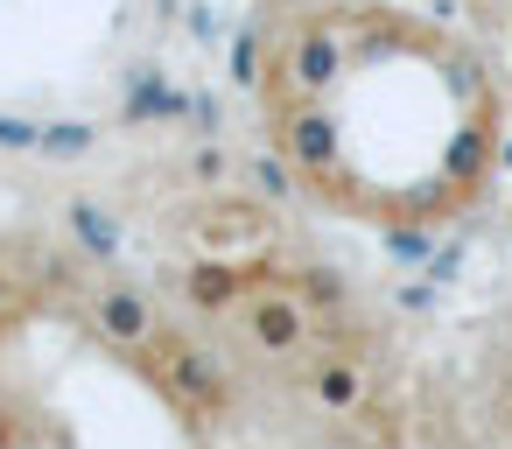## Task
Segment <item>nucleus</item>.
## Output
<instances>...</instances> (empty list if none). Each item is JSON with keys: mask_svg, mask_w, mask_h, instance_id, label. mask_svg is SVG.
Masks as SVG:
<instances>
[{"mask_svg": "<svg viewBox=\"0 0 512 449\" xmlns=\"http://www.w3.org/2000/svg\"><path fill=\"white\" fill-rule=\"evenodd\" d=\"M36 148H43V155H85V148H92V127H50Z\"/></svg>", "mask_w": 512, "mask_h": 449, "instance_id": "10", "label": "nucleus"}, {"mask_svg": "<svg viewBox=\"0 0 512 449\" xmlns=\"http://www.w3.org/2000/svg\"><path fill=\"white\" fill-rule=\"evenodd\" d=\"M344 71H351V8H302L267 43L260 99H288V92L330 99L344 85Z\"/></svg>", "mask_w": 512, "mask_h": 449, "instance_id": "3", "label": "nucleus"}, {"mask_svg": "<svg viewBox=\"0 0 512 449\" xmlns=\"http://www.w3.org/2000/svg\"><path fill=\"white\" fill-rule=\"evenodd\" d=\"M498 169H505V176H512V113H505V120H498Z\"/></svg>", "mask_w": 512, "mask_h": 449, "instance_id": "11", "label": "nucleus"}, {"mask_svg": "<svg viewBox=\"0 0 512 449\" xmlns=\"http://www.w3.org/2000/svg\"><path fill=\"white\" fill-rule=\"evenodd\" d=\"M267 43H274V29H267V22H246V29H239V43H232V85H239V92H253V99H260V78H267Z\"/></svg>", "mask_w": 512, "mask_h": 449, "instance_id": "7", "label": "nucleus"}, {"mask_svg": "<svg viewBox=\"0 0 512 449\" xmlns=\"http://www.w3.org/2000/svg\"><path fill=\"white\" fill-rule=\"evenodd\" d=\"M64 225H71V239L85 246V260L113 267V253H120V218H113L99 197H71V204H64Z\"/></svg>", "mask_w": 512, "mask_h": 449, "instance_id": "6", "label": "nucleus"}, {"mask_svg": "<svg viewBox=\"0 0 512 449\" xmlns=\"http://www.w3.org/2000/svg\"><path fill=\"white\" fill-rule=\"evenodd\" d=\"M288 386H295V400H302L309 414H323V421H358V414L372 407V365H365V344L344 337L337 316H330L323 344L288 372Z\"/></svg>", "mask_w": 512, "mask_h": 449, "instance_id": "4", "label": "nucleus"}, {"mask_svg": "<svg viewBox=\"0 0 512 449\" xmlns=\"http://www.w3.org/2000/svg\"><path fill=\"white\" fill-rule=\"evenodd\" d=\"M134 379H148V386L169 400V414H176L183 435H211V428H225V421H232V400H239V379H232L225 351L204 344L197 330L169 323V316H162L155 344L134 358Z\"/></svg>", "mask_w": 512, "mask_h": 449, "instance_id": "2", "label": "nucleus"}, {"mask_svg": "<svg viewBox=\"0 0 512 449\" xmlns=\"http://www.w3.org/2000/svg\"><path fill=\"white\" fill-rule=\"evenodd\" d=\"M239 169H246V183H253L267 204H288V197L302 190V176L288 169V155H281V148H267V155H246Z\"/></svg>", "mask_w": 512, "mask_h": 449, "instance_id": "9", "label": "nucleus"}, {"mask_svg": "<svg viewBox=\"0 0 512 449\" xmlns=\"http://www.w3.org/2000/svg\"><path fill=\"white\" fill-rule=\"evenodd\" d=\"M505 64H512V15H505Z\"/></svg>", "mask_w": 512, "mask_h": 449, "instance_id": "12", "label": "nucleus"}, {"mask_svg": "<svg viewBox=\"0 0 512 449\" xmlns=\"http://www.w3.org/2000/svg\"><path fill=\"white\" fill-rule=\"evenodd\" d=\"M78 323L92 330V344H106L127 372H134V358L155 344V330H162V309H155V295L141 288V281H127V274H99L92 288H85V302H78Z\"/></svg>", "mask_w": 512, "mask_h": 449, "instance_id": "5", "label": "nucleus"}, {"mask_svg": "<svg viewBox=\"0 0 512 449\" xmlns=\"http://www.w3.org/2000/svg\"><path fill=\"white\" fill-rule=\"evenodd\" d=\"M435 246H442L435 218H400V225L386 218V260H393V267H421Z\"/></svg>", "mask_w": 512, "mask_h": 449, "instance_id": "8", "label": "nucleus"}, {"mask_svg": "<svg viewBox=\"0 0 512 449\" xmlns=\"http://www.w3.org/2000/svg\"><path fill=\"white\" fill-rule=\"evenodd\" d=\"M316 267H281L260 260L253 281L232 295V309L218 316V337L239 365H253L260 379H288L330 330V281H309Z\"/></svg>", "mask_w": 512, "mask_h": 449, "instance_id": "1", "label": "nucleus"}]
</instances>
